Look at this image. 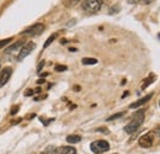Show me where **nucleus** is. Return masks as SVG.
Here are the masks:
<instances>
[{
	"mask_svg": "<svg viewBox=\"0 0 160 154\" xmlns=\"http://www.w3.org/2000/svg\"><path fill=\"white\" fill-rule=\"evenodd\" d=\"M143 122H144V110H140V111H138V112L134 114L133 118H132V121L124 127V132L128 133V135L134 133L140 126H142Z\"/></svg>",
	"mask_w": 160,
	"mask_h": 154,
	"instance_id": "nucleus-1",
	"label": "nucleus"
},
{
	"mask_svg": "<svg viewBox=\"0 0 160 154\" xmlns=\"http://www.w3.org/2000/svg\"><path fill=\"white\" fill-rule=\"evenodd\" d=\"M102 6V0H82L81 8L88 14H95L98 13Z\"/></svg>",
	"mask_w": 160,
	"mask_h": 154,
	"instance_id": "nucleus-2",
	"label": "nucleus"
},
{
	"mask_svg": "<svg viewBox=\"0 0 160 154\" xmlns=\"http://www.w3.org/2000/svg\"><path fill=\"white\" fill-rule=\"evenodd\" d=\"M91 152L95 154H102L110 149V143L106 141H95L90 144Z\"/></svg>",
	"mask_w": 160,
	"mask_h": 154,
	"instance_id": "nucleus-3",
	"label": "nucleus"
},
{
	"mask_svg": "<svg viewBox=\"0 0 160 154\" xmlns=\"http://www.w3.org/2000/svg\"><path fill=\"white\" fill-rule=\"evenodd\" d=\"M154 142V132H148L139 138L138 143L142 148H150Z\"/></svg>",
	"mask_w": 160,
	"mask_h": 154,
	"instance_id": "nucleus-4",
	"label": "nucleus"
},
{
	"mask_svg": "<svg viewBox=\"0 0 160 154\" xmlns=\"http://www.w3.org/2000/svg\"><path fill=\"white\" fill-rule=\"evenodd\" d=\"M36 48V44L33 42H27L26 44H23V47L20 49V53L18 56V60H23L28 54L32 53V51Z\"/></svg>",
	"mask_w": 160,
	"mask_h": 154,
	"instance_id": "nucleus-5",
	"label": "nucleus"
},
{
	"mask_svg": "<svg viewBox=\"0 0 160 154\" xmlns=\"http://www.w3.org/2000/svg\"><path fill=\"white\" fill-rule=\"evenodd\" d=\"M44 31V25L43 23H35L33 26H30L28 28H26L22 35H27V36H37L41 35Z\"/></svg>",
	"mask_w": 160,
	"mask_h": 154,
	"instance_id": "nucleus-6",
	"label": "nucleus"
},
{
	"mask_svg": "<svg viewBox=\"0 0 160 154\" xmlns=\"http://www.w3.org/2000/svg\"><path fill=\"white\" fill-rule=\"evenodd\" d=\"M11 74H12V69L10 67H6L0 72V88H2L9 81V79L11 78Z\"/></svg>",
	"mask_w": 160,
	"mask_h": 154,
	"instance_id": "nucleus-7",
	"label": "nucleus"
},
{
	"mask_svg": "<svg viewBox=\"0 0 160 154\" xmlns=\"http://www.w3.org/2000/svg\"><path fill=\"white\" fill-rule=\"evenodd\" d=\"M153 97V94H148L147 96L142 97V99H139V100H137L136 102H133V104H131V106H129V109H138V107H140L142 105H144L145 102H148L150 99Z\"/></svg>",
	"mask_w": 160,
	"mask_h": 154,
	"instance_id": "nucleus-8",
	"label": "nucleus"
},
{
	"mask_svg": "<svg viewBox=\"0 0 160 154\" xmlns=\"http://www.w3.org/2000/svg\"><path fill=\"white\" fill-rule=\"evenodd\" d=\"M56 154H77V149L73 147H60L57 148Z\"/></svg>",
	"mask_w": 160,
	"mask_h": 154,
	"instance_id": "nucleus-9",
	"label": "nucleus"
},
{
	"mask_svg": "<svg viewBox=\"0 0 160 154\" xmlns=\"http://www.w3.org/2000/svg\"><path fill=\"white\" fill-rule=\"evenodd\" d=\"M22 47H23V39H20V41L15 42L14 44H11L10 47H8V48H6V52H14V51H16V49H21Z\"/></svg>",
	"mask_w": 160,
	"mask_h": 154,
	"instance_id": "nucleus-10",
	"label": "nucleus"
},
{
	"mask_svg": "<svg viewBox=\"0 0 160 154\" xmlns=\"http://www.w3.org/2000/svg\"><path fill=\"white\" fill-rule=\"evenodd\" d=\"M80 141H81V137L80 136L70 135L67 137V142H69V143H79Z\"/></svg>",
	"mask_w": 160,
	"mask_h": 154,
	"instance_id": "nucleus-11",
	"label": "nucleus"
},
{
	"mask_svg": "<svg viewBox=\"0 0 160 154\" xmlns=\"http://www.w3.org/2000/svg\"><path fill=\"white\" fill-rule=\"evenodd\" d=\"M154 80H155V75H154V74H150V77L147 78V80L143 83V85H142V90H143V89H145L147 86H149Z\"/></svg>",
	"mask_w": 160,
	"mask_h": 154,
	"instance_id": "nucleus-12",
	"label": "nucleus"
},
{
	"mask_svg": "<svg viewBox=\"0 0 160 154\" xmlns=\"http://www.w3.org/2000/svg\"><path fill=\"white\" fill-rule=\"evenodd\" d=\"M57 36H58L57 33H53V35H51V36L48 37V39L44 42V44H43V48H47V47H48V46H49V44H51V43H52L54 39L57 38Z\"/></svg>",
	"mask_w": 160,
	"mask_h": 154,
	"instance_id": "nucleus-13",
	"label": "nucleus"
},
{
	"mask_svg": "<svg viewBox=\"0 0 160 154\" xmlns=\"http://www.w3.org/2000/svg\"><path fill=\"white\" fill-rule=\"evenodd\" d=\"M96 63H98V59H95V58H84L82 59V64H85V65L96 64Z\"/></svg>",
	"mask_w": 160,
	"mask_h": 154,
	"instance_id": "nucleus-14",
	"label": "nucleus"
},
{
	"mask_svg": "<svg viewBox=\"0 0 160 154\" xmlns=\"http://www.w3.org/2000/svg\"><path fill=\"white\" fill-rule=\"evenodd\" d=\"M122 116H124V112H118V114H116V115L110 116V117L106 118V120H107V121H113V120H117V118H120Z\"/></svg>",
	"mask_w": 160,
	"mask_h": 154,
	"instance_id": "nucleus-15",
	"label": "nucleus"
},
{
	"mask_svg": "<svg viewBox=\"0 0 160 154\" xmlns=\"http://www.w3.org/2000/svg\"><path fill=\"white\" fill-rule=\"evenodd\" d=\"M79 1L80 0H65L64 4H65V6H74V5H77Z\"/></svg>",
	"mask_w": 160,
	"mask_h": 154,
	"instance_id": "nucleus-16",
	"label": "nucleus"
},
{
	"mask_svg": "<svg viewBox=\"0 0 160 154\" xmlns=\"http://www.w3.org/2000/svg\"><path fill=\"white\" fill-rule=\"evenodd\" d=\"M12 38H6V39H1L0 41V48H2V47H5L10 41H11Z\"/></svg>",
	"mask_w": 160,
	"mask_h": 154,
	"instance_id": "nucleus-17",
	"label": "nucleus"
},
{
	"mask_svg": "<svg viewBox=\"0 0 160 154\" xmlns=\"http://www.w3.org/2000/svg\"><path fill=\"white\" fill-rule=\"evenodd\" d=\"M68 68L65 67V65H56V70L57 72H64V70H67Z\"/></svg>",
	"mask_w": 160,
	"mask_h": 154,
	"instance_id": "nucleus-18",
	"label": "nucleus"
},
{
	"mask_svg": "<svg viewBox=\"0 0 160 154\" xmlns=\"http://www.w3.org/2000/svg\"><path fill=\"white\" fill-rule=\"evenodd\" d=\"M43 65H44V62H41L40 64H38V67H37V73H40L41 70H42V68H43Z\"/></svg>",
	"mask_w": 160,
	"mask_h": 154,
	"instance_id": "nucleus-19",
	"label": "nucleus"
},
{
	"mask_svg": "<svg viewBox=\"0 0 160 154\" xmlns=\"http://www.w3.org/2000/svg\"><path fill=\"white\" fill-rule=\"evenodd\" d=\"M96 131H98V132H102V133H106V135L108 133V131H107V130H105L103 127H100V128H98Z\"/></svg>",
	"mask_w": 160,
	"mask_h": 154,
	"instance_id": "nucleus-20",
	"label": "nucleus"
},
{
	"mask_svg": "<svg viewBox=\"0 0 160 154\" xmlns=\"http://www.w3.org/2000/svg\"><path fill=\"white\" fill-rule=\"evenodd\" d=\"M18 111H19V106H15V107H12V110H11V115H15Z\"/></svg>",
	"mask_w": 160,
	"mask_h": 154,
	"instance_id": "nucleus-21",
	"label": "nucleus"
},
{
	"mask_svg": "<svg viewBox=\"0 0 160 154\" xmlns=\"http://www.w3.org/2000/svg\"><path fill=\"white\" fill-rule=\"evenodd\" d=\"M138 1H139V0H128V3H129V4H137Z\"/></svg>",
	"mask_w": 160,
	"mask_h": 154,
	"instance_id": "nucleus-22",
	"label": "nucleus"
},
{
	"mask_svg": "<svg viewBox=\"0 0 160 154\" xmlns=\"http://www.w3.org/2000/svg\"><path fill=\"white\" fill-rule=\"evenodd\" d=\"M153 1H154V0H143V3H144V4H152Z\"/></svg>",
	"mask_w": 160,
	"mask_h": 154,
	"instance_id": "nucleus-23",
	"label": "nucleus"
},
{
	"mask_svg": "<svg viewBox=\"0 0 160 154\" xmlns=\"http://www.w3.org/2000/svg\"><path fill=\"white\" fill-rule=\"evenodd\" d=\"M159 106H160V101H159Z\"/></svg>",
	"mask_w": 160,
	"mask_h": 154,
	"instance_id": "nucleus-24",
	"label": "nucleus"
},
{
	"mask_svg": "<svg viewBox=\"0 0 160 154\" xmlns=\"http://www.w3.org/2000/svg\"><path fill=\"white\" fill-rule=\"evenodd\" d=\"M159 38H160V35H159Z\"/></svg>",
	"mask_w": 160,
	"mask_h": 154,
	"instance_id": "nucleus-25",
	"label": "nucleus"
},
{
	"mask_svg": "<svg viewBox=\"0 0 160 154\" xmlns=\"http://www.w3.org/2000/svg\"><path fill=\"white\" fill-rule=\"evenodd\" d=\"M43 154H46V153H43Z\"/></svg>",
	"mask_w": 160,
	"mask_h": 154,
	"instance_id": "nucleus-26",
	"label": "nucleus"
}]
</instances>
